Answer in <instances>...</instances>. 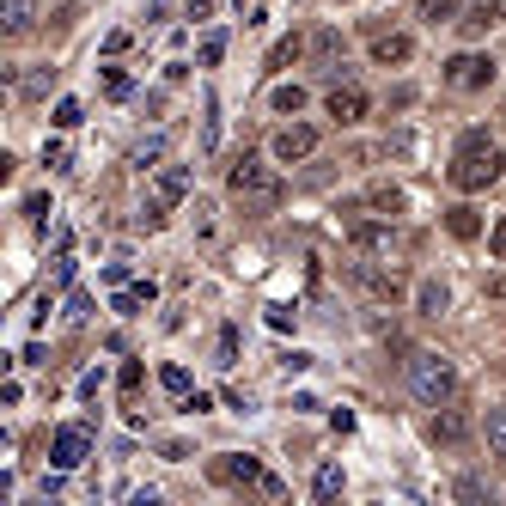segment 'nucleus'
Returning <instances> with one entry per match:
<instances>
[{"mask_svg":"<svg viewBox=\"0 0 506 506\" xmlns=\"http://www.w3.org/2000/svg\"><path fill=\"white\" fill-rule=\"evenodd\" d=\"M311 494H317V501H336V494H342V464H324L317 482H311Z\"/></svg>","mask_w":506,"mask_h":506,"instance_id":"obj_22","label":"nucleus"},{"mask_svg":"<svg viewBox=\"0 0 506 506\" xmlns=\"http://www.w3.org/2000/svg\"><path fill=\"white\" fill-rule=\"evenodd\" d=\"M183 409H190V415H202V409H214V397H207V391H190V397H183Z\"/></svg>","mask_w":506,"mask_h":506,"instance_id":"obj_40","label":"nucleus"},{"mask_svg":"<svg viewBox=\"0 0 506 506\" xmlns=\"http://www.w3.org/2000/svg\"><path fill=\"white\" fill-rule=\"evenodd\" d=\"M80 116H86V110H80V98H62L49 122H55V129H80Z\"/></svg>","mask_w":506,"mask_h":506,"instance_id":"obj_29","label":"nucleus"},{"mask_svg":"<svg viewBox=\"0 0 506 506\" xmlns=\"http://www.w3.org/2000/svg\"><path fill=\"white\" fill-rule=\"evenodd\" d=\"M409 391H415L427 409H445L451 397H458V372H451V360H445V354L415 348V354H409Z\"/></svg>","mask_w":506,"mask_h":506,"instance_id":"obj_3","label":"nucleus"},{"mask_svg":"<svg viewBox=\"0 0 506 506\" xmlns=\"http://www.w3.org/2000/svg\"><path fill=\"white\" fill-rule=\"evenodd\" d=\"M348 244H354L360 257H384V263H397L403 232H397L391 220H348Z\"/></svg>","mask_w":506,"mask_h":506,"instance_id":"obj_5","label":"nucleus"},{"mask_svg":"<svg viewBox=\"0 0 506 506\" xmlns=\"http://www.w3.org/2000/svg\"><path fill=\"white\" fill-rule=\"evenodd\" d=\"M43 165H49V171H68V147H62V140H49V147H43Z\"/></svg>","mask_w":506,"mask_h":506,"instance_id":"obj_35","label":"nucleus"},{"mask_svg":"<svg viewBox=\"0 0 506 506\" xmlns=\"http://www.w3.org/2000/svg\"><path fill=\"white\" fill-rule=\"evenodd\" d=\"M372 98L354 86V80H342V86H330V116H336V129H354V122H367Z\"/></svg>","mask_w":506,"mask_h":506,"instance_id":"obj_9","label":"nucleus"},{"mask_svg":"<svg viewBox=\"0 0 506 506\" xmlns=\"http://www.w3.org/2000/svg\"><path fill=\"white\" fill-rule=\"evenodd\" d=\"M269 330H281V336L293 330V311H287V305H269Z\"/></svg>","mask_w":506,"mask_h":506,"instance_id":"obj_36","label":"nucleus"},{"mask_svg":"<svg viewBox=\"0 0 506 506\" xmlns=\"http://www.w3.org/2000/svg\"><path fill=\"white\" fill-rule=\"evenodd\" d=\"M501 19H506V0H470V6L458 13V31L470 37V43H482V37L494 31Z\"/></svg>","mask_w":506,"mask_h":506,"instance_id":"obj_10","label":"nucleus"},{"mask_svg":"<svg viewBox=\"0 0 506 506\" xmlns=\"http://www.w3.org/2000/svg\"><path fill=\"white\" fill-rule=\"evenodd\" d=\"M207 476H214V482H226V488H257V494H269V501H281V494H287V482H281L274 470H263L257 458H244V451L214 458V464H207Z\"/></svg>","mask_w":506,"mask_h":506,"instance_id":"obj_4","label":"nucleus"},{"mask_svg":"<svg viewBox=\"0 0 506 506\" xmlns=\"http://www.w3.org/2000/svg\"><path fill=\"white\" fill-rule=\"evenodd\" d=\"M445 232L458 238V244H470V238H482V214H476L470 202H458V207H445Z\"/></svg>","mask_w":506,"mask_h":506,"instance_id":"obj_14","label":"nucleus"},{"mask_svg":"<svg viewBox=\"0 0 506 506\" xmlns=\"http://www.w3.org/2000/svg\"><path fill=\"white\" fill-rule=\"evenodd\" d=\"M464 439H470V421H464L458 409L445 403V409L434 415V445H464Z\"/></svg>","mask_w":506,"mask_h":506,"instance_id":"obj_15","label":"nucleus"},{"mask_svg":"<svg viewBox=\"0 0 506 506\" xmlns=\"http://www.w3.org/2000/svg\"><path fill=\"white\" fill-rule=\"evenodd\" d=\"M147 299H153L147 287H122V293H116L110 305H116V317H140V305H147Z\"/></svg>","mask_w":506,"mask_h":506,"instance_id":"obj_24","label":"nucleus"},{"mask_svg":"<svg viewBox=\"0 0 506 506\" xmlns=\"http://www.w3.org/2000/svg\"><path fill=\"white\" fill-rule=\"evenodd\" d=\"M238 360V330H220V354H214V367H232Z\"/></svg>","mask_w":506,"mask_h":506,"instance_id":"obj_33","label":"nucleus"},{"mask_svg":"<svg viewBox=\"0 0 506 506\" xmlns=\"http://www.w3.org/2000/svg\"><path fill=\"white\" fill-rule=\"evenodd\" d=\"M494 80V62L488 55H476V49H464V55H451L445 62V86H458V92H482Z\"/></svg>","mask_w":506,"mask_h":506,"instance_id":"obj_7","label":"nucleus"},{"mask_svg":"<svg viewBox=\"0 0 506 506\" xmlns=\"http://www.w3.org/2000/svg\"><path fill=\"white\" fill-rule=\"evenodd\" d=\"M482 434H488V451H494V458H506V403H488Z\"/></svg>","mask_w":506,"mask_h":506,"instance_id":"obj_17","label":"nucleus"},{"mask_svg":"<svg viewBox=\"0 0 506 506\" xmlns=\"http://www.w3.org/2000/svg\"><path fill=\"white\" fill-rule=\"evenodd\" d=\"M409 55H415V37H403V31H378L372 37V62H378V68H403Z\"/></svg>","mask_w":506,"mask_h":506,"instance_id":"obj_12","label":"nucleus"},{"mask_svg":"<svg viewBox=\"0 0 506 506\" xmlns=\"http://www.w3.org/2000/svg\"><path fill=\"white\" fill-rule=\"evenodd\" d=\"M214 13V0H190V19H207Z\"/></svg>","mask_w":506,"mask_h":506,"instance_id":"obj_41","label":"nucleus"},{"mask_svg":"<svg viewBox=\"0 0 506 506\" xmlns=\"http://www.w3.org/2000/svg\"><path fill=\"white\" fill-rule=\"evenodd\" d=\"M153 196L165 207H177L183 196H190V165H159V183H153Z\"/></svg>","mask_w":506,"mask_h":506,"instance_id":"obj_13","label":"nucleus"},{"mask_svg":"<svg viewBox=\"0 0 506 506\" xmlns=\"http://www.w3.org/2000/svg\"><path fill=\"white\" fill-rule=\"evenodd\" d=\"M159 384H165L171 397H190V367H165L159 372Z\"/></svg>","mask_w":506,"mask_h":506,"instance_id":"obj_31","label":"nucleus"},{"mask_svg":"<svg viewBox=\"0 0 506 506\" xmlns=\"http://www.w3.org/2000/svg\"><path fill=\"white\" fill-rule=\"evenodd\" d=\"M367 207H391V214H397V207H403V190H397V183H372Z\"/></svg>","mask_w":506,"mask_h":506,"instance_id":"obj_25","label":"nucleus"},{"mask_svg":"<svg viewBox=\"0 0 506 506\" xmlns=\"http://www.w3.org/2000/svg\"><path fill=\"white\" fill-rule=\"evenodd\" d=\"M62 317H68V324H86V317H92V293H73Z\"/></svg>","mask_w":506,"mask_h":506,"instance_id":"obj_32","label":"nucleus"},{"mask_svg":"<svg viewBox=\"0 0 506 506\" xmlns=\"http://www.w3.org/2000/svg\"><path fill=\"white\" fill-rule=\"evenodd\" d=\"M140 171H159L165 165V135H147V140H135V153H129Z\"/></svg>","mask_w":506,"mask_h":506,"instance_id":"obj_20","label":"nucleus"},{"mask_svg":"<svg viewBox=\"0 0 506 506\" xmlns=\"http://www.w3.org/2000/svg\"><path fill=\"white\" fill-rule=\"evenodd\" d=\"M196 232L214 238V207H207V202H196Z\"/></svg>","mask_w":506,"mask_h":506,"instance_id":"obj_38","label":"nucleus"},{"mask_svg":"<svg viewBox=\"0 0 506 506\" xmlns=\"http://www.w3.org/2000/svg\"><path fill=\"white\" fill-rule=\"evenodd\" d=\"M415 305H421V317H439V311L451 305V293H445V281H421V287H415Z\"/></svg>","mask_w":506,"mask_h":506,"instance_id":"obj_18","label":"nucleus"},{"mask_svg":"<svg viewBox=\"0 0 506 506\" xmlns=\"http://www.w3.org/2000/svg\"><path fill=\"white\" fill-rule=\"evenodd\" d=\"M269 153L281 159V165H299V159H311V153H317V129H311V122H287V129L274 135Z\"/></svg>","mask_w":506,"mask_h":506,"instance_id":"obj_8","label":"nucleus"},{"mask_svg":"<svg viewBox=\"0 0 506 506\" xmlns=\"http://www.w3.org/2000/svg\"><path fill=\"white\" fill-rule=\"evenodd\" d=\"M226 196H232L244 214H274V207L287 202V183H281L257 153H244V159L226 171Z\"/></svg>","mask_w":506,"mask_h":506,"instance_id":"obj_2","label":"nucleus"},{"mask_svg":"<svg viewBox=\"0 0 506 506\" xmlns=\"http://www.w3.org/2000/svg\"><path fill=\"white\" fill-rule=\"evenodd\" d=\"M140 378H147V372H140V360H122V372H116V384H122V397H129V403H135Z\"/></svg>","mask_w":506,"mask_h":506,"instance_id":"obj_30","label":"nucleus"},{"mask_svg":"<svg viewBox=\"0 0 506 506\" xmlns=\"http://www.w3.org/2000/svg\"><path fill=\"white\" fill-rule=\"evenodd\" d=\"M73 281V263H68V250H62V257H55V274H49V287H68Z\"/></svg>","mask_w":506,"mask_h":506,"instance_id":"obj_37","label":"nucleus"},{"mask_svg":"<svg viewBox=\"0 0 506 506\" xmlns=\"http://www.w3.org/2000/svg\"><path fill=\"white\" fill-rule=\"evenodd\" d=\"M37 25V0H6V6H0V31L6 37H25Z\"/></svg>","mask_w":506,"mask_h":506,"instance_id":"obj_16","label":"nucleus"},{"mask_svg":"<svg viewBox=\"0 0 506 506\" xmlns=\"http://www.w3.org/2000/svg\"><path fill=\"white\" fill-rule=\"evenodd\" d=\"M274 110H281V116H299V110H305V86H274Z\"/></svg>","mask_w":506,"mask_h":506,"instance_id":"obj_23","label":"nucleus"},{"mask_svg":"<svg viewBox=\"0 0 506 506\" xmlns=\"http://www.w3.org/2000/svg\"><path fill=\"white\" fill-rule=\"evenodd\" d=\"M305 55V37L293 31V37H281V43H274L269 49V73H281V68H293V62H299Z\"/></svg>","mask_w":506,"mask_h":506,"instance_id":"obj_19","label":"nucleus"},{"mask_svg":"<svg viewBox=\"0 0 506 506\" xmlns=\"http://www.w3.org/2000/svg\"><path fill=\"white\" fill-rule=\"evenodd\" d=\"M458 13H464V0H421V19L427 25H458Z\"/></svg>","mask_w":506,"mask_h":506,"instance_id":"obj_21","label":"nucleus"},{"mask_svg":"<svg viewBox=\"0 0 506 506\" xmlns=\"http://www.w3.org/2000/svg\"><path fill=\"white\" fill-rule=\"evenodd\" d=\"M445 177H451V190L476 196V190H488V183H501V177H506V153L482 135V129H470V135L458 140V153H451Z\"/></svg>","mask_w":506,"mask_h":506,"instance_id":"obj_1","label":"nucleus"},{"mask_svg":"<svg viewBox=\"0 0 506 506\" xmlns=\"http://www.w3.org/2000/svg\"><path fill=\"white\" fill-rule=\"evenodd\" d=\"M220 55H226V37H220V31H207V37H202V49H196V62H202V68H214Z\"/></svg>","mask_w":506,"mask_h":506,"instance_id":"obj_27","label":"nucleus"},{"mask_svg":"<svg viewBox=\"0 0 506 506\" xmlns=\"http://www.w3.org/2000/svg\"><path fill=\"white\" fill-rule=\"evenodd\" d=\"M501 116H506V110H501Z\"/></svg>","mask_w":506,"mask_h":506,"instance_id":"obj_43","label":"nucleus"},{"mask_svg":"<svg viewBox=\"0 0 506 506\" xmlns=\"http://www.w3.org/2000/svg\"><path fill=\"white\" fill-rule=\"evenodd\" d=\"M354 274H360V287H367L372 299H384V305H397L409 293L403 269H397V263H384V257H360V263H354Z\"/></svg>","mask_w":506,"mask_h":506,"instance_id":"obj_6","label":"nucleus"},{"mask_svg":"<svg viewBox=\"0 0 506 506\" xmlns=\"http://www.w3.org/2000/svg\"><path fill=\"white\" fill-rule=\"evenodd\" d=\"M202 110H207V116H202V153H214V147H220V104L207 98Z\"/></svg>","mask_w":506,"mask_h":506,"instance_id":"obj_26","label":"nucleus"},{"mask_svg":"<svg viewBox=\"0 0 506 506\" xmlns=\"http://www.w3.org/2000/svg\"><path fill=\"white\" fill-rule=\"evenodd\" d=\"M86 451H92V434H86V427H62L55 445H49V464H55V470H80Z\"/></svg>","mask_w":506,"mask_h":506,"instance_id":"obj_11","label":"nucleus"},{"mask_svg":"<svg viewBox=\"0 0 506 506\" xmlns=\"http://www.w3.org/2000/svg\"><path fill=\"white\" fill-rule=\"evenodd\" d=\"M104 86H110V98H129V73L122 68H104Z\"/></svg>","mask_w":506,"mask_h":506,"instance_id":"obj_34","label":"nucleus"},{"mask_svg":"<svg viewBox=\"0 0 506 506\" xmlns=\"http://www.w3.org/2000/svg\"><path fill=\"white\" fill-rule=\"evenodd\" d=\"M488 293H494V299H506V269L494 274V281H488Z\"/></svg>","mask_w":506,"mask_h":506,"instance_id":"obj_42","label":"nucleus"},{"mask_svg":"<svg viewBox=\"0 0 506 506\" xmlns=\"http://www.w3.org/2000/svg\"><path fill=\"white\" fill-rule=\"evenodd\" d=\"M49 86H55V68H37V73H25V86H19V92H25V98H43Z\"/></svg>","mask_w":506,"mask_h":506,"instance_id":"obj_28","label":"nucleus"},{"mask_svg":"<svg viewBox=\"0 0 506 506\" xmlns=\"http://www.w3.org/2000/svg\"><path fill=\"white\" fill-rule=\"evenodd\" d=\"M488 244H494V257H501V263H506V214H501V220H494V232H488Z\"/></svg>","mask_w":506,"mask_h":506,"instance_id":"obj_39","label":"nucleus"}]
</instances>
